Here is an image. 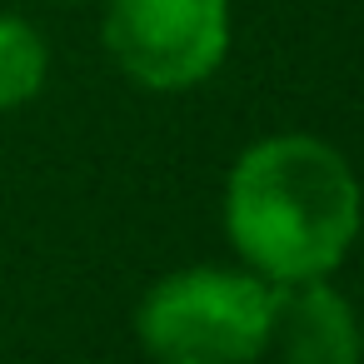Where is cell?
I'll return each instance as SVG.
<instances>
[{
	"mask_svg": "<svg viewBox=\"0 0 364 364\" xmlns=\"http://www.w3.org/2000/svg\"><path fill=\"white\" fill-rule=\"evenodd\" d=\"M364 225L354 165L319 135H264L225 180V235L269 284L329 279Z\"/></svg>",
	"mask_w": 364,
	"mask_h": 364,
	"instance_id": "1",
	"label": "cell"
},
{
	"mask_svg": "<svg viewBox=\"0 0 364 364\" xmlns=\"http://www.w3.org/2000/svg\"><path fill=\"white\" fill-rule=\"evenodd\" d=\"M269 324L274 284L220 264L155 279L135 309V339L155 364H250L269 349Z\"/></svg>",
	"mask_w": 364,
	"mask_h": 364,
	"instance_id": "2",
	"label": "cell"
},
{
	"mask_svg": "<svg viewBox=\"0 0 364 364\" xmlns=\"http://www.w3.org/2000/svg\"><path fill=\"white\" fill-rule=\"evenodd\" d=\"M105 50L145 90H190L225 65L230 0H110Z\"/></svg>",
	"mask_w": 364,
	"mask_h": 364,
	"instance_id": "3",
	"label": "cell"
},
{
	"mask_svg": "<svg viewBox=\"0 0 364 364\" xmlns=\"http://www.w3.org/2000/svg\"><path fill=\"white\" fill-rule=\"evenodd\" d=\"M269 344L279 349V364H359L364 359L354 304L329 279L274 284Z\"/></svg>",
	"mask_w": 364,
	"mask_h": 364,
	"instance_id": "4",
	"label": "cell"
},
{
	"mask_svg": "<svg viewBox=\"0 0 364 364\" xmlns=\"http://www.w3.org/2000/svg\"><path fill=\"white\" fill-rule=\"evenodd\" d=\"M50 75V50L41 31L21 16H0V115L31 105L46 90Z\"/></svg>",
	"mask_w": 364,
	"mask_h": 364,
	"instance_id": "5",
	"label": "cell"
}]
</instances>
